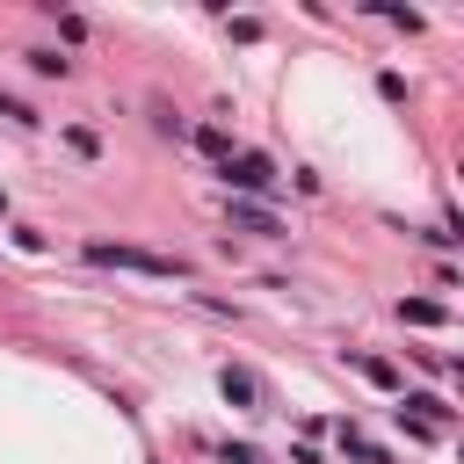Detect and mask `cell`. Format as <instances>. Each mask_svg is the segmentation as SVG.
Listing matches in <instances>:
<instances>
[{"instance_id":"cell-6","label":"cell","mask_w":464,"mask_h":464,"mask_svg":"<svg viewBox=\"0 0 464 464\" xmlns=\"http://www.w3.org/2000/svg\"><path fill=\"white\" fill-rule=\"evenodd\" d=\"M0 116H14V123H36V109H29V102H14V94H0Z\"/></svg>"},{"instance_id":"cell-3","label":"cell","mask_w":464,"mask_h":464,"mask_svg":"<svg viewBox=\"0 0 464 464\" xmlns=\"http://www.w3.org/2000/svg\"><path fill=\"white\" fill-rule=\"evenodd\" d=\"M225 210H232V225H239V232H276V218H268L261 203H246V196H232Z\"/></svg>"},{"instance_id":"cell-2","label":"cell","mask_w":464,"mask_h":464,"mask_svg":"<svg viewBox=\"0 0 464 464\" xmlns=\"http://www.w3.org/2000/svg\"><path fill=\"white\" fill-rule=\"evenodd\" d=\"M225 181H232V188H246V196H254V188H268V181H276V167H268V160H261V152H239V160H225Z\"/></svg>"},{"instance_id":"cell-4","label":"cell","mask_w":464,"mask_h":464,"mask_svg":"<svg viewBox=\"0 0 464 464\" xmlns=\"http://www.w3.org/2000/svg\"><path fill=\"white\" fill-rule=\"evenodd\" d=\"M225 399H232V406H254V377H246V370H225Z\"/></svg>"},{"instance_id":"cell-1","label":"cell","mask_w":464,"mask_h":464,"mask_svg":"<svg viewBox=\"0 0 464 464\" xmlns=\"http://www.w3.org/2000/svg\"><path fill=\"white\" fill-rule=\"evenodd\" d=\"M87 261H94V268H130V276H181V261L145 254V246H109V239H94V246H87Z\"/></svg>"},{"instance_id":"cell-5","label":"cell","mask_w":464,"mask_h":464,"mask_svg":"<svg viewBox=\"0 0 464 464\" xmlns=\"http://www.w3.org/2000/svg\"><path fill=\"white\" fill-rule=\"evenodd\" d=\"M406 319H413V326H435V319H442V304H428V297H413V304H406Z\"/></svg>"}]
</instances>
